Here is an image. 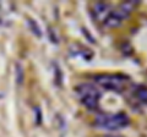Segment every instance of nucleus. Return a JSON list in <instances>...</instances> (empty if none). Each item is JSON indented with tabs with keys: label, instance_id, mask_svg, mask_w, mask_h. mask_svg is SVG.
I'll return each instance as SVG.
<instances>
[{
	"label": "nucleus",
	"instance_id": "1",
	"mask_svg": "<svg viewBox=\"0 0 147 137\" xmlns=\"http://www.w3.org/2000/svg\"><path fill=\"white\" fill-rule=\"evenodd\" d=\"M94 82L103 89L115 93H125L134 87L130 77L123 74H98L94 76Z\"/></svg>",
	"mask_w": 147,
	"mask_h": 137
},
{
	"label": "nucleus",
	"instance_id": "2",
	"mask_svg": "<svg viewBox=\"0 0 147 137\" xmlns=\"http://www.w3.org/2000/svg\"><path fill=\"white\" fill-rule=\"evenodd\" d=\"M93 125L108 131L123 130L130 125V118L125 113H100L94 119Z\"/></svg>",
	"mask_w": 147,
	"mask_h": 137
},
{
	"label": "nucleus",
	"instance_id": "3",
	"mask_svg": "<svg viewBox=\"0 0 147 137\" xmlns=\"http://www.w3.org/2000/svg\"><path fill=\"white\" fill-rule=\"evenodd\" d=\"M80 103L88 110H97L99 108V102L102 98V92L92 83H80L75 87Z\"/></svg>",
	"mask_w": 147,
	"mask_h": 137
},
{
	"label": "nucleus",
	"instance_id": "4",
	"mask_svg": "<svg viewBox=\"0 0 147 137\" xmlns=\"http://www.w3.org/2000/svg\"><path fill=\"white\" fill-rule=\"evenodd\" d=\"M137 5H139V1H124L119 4L117 7H113L110 15L104 22V26L112 27V28L120 26L121 22L130 16V13L135 10Z\"/></svg>",
	"mask_w": 147,
	"mask_h": 137
},
{
	"label": "nucleus",
	"instance_id": "5",
	"mask_svg": "<svg viewBox=\"0 0 147 137\" xmlns=\"http://www.w3.org/2000/svg\"><path fill=\"white\" fill-rule=\"evenodd\" d=\"M113 10V6L110 5L109 3L105 1H99L93 4V7H92V13H93V17L98 22H102L104 25L105 20L108 19V16L110 15V12Z\"/></svg>",
	"mask_w": 147,
	"mask_h": 137
},
{
	"label": "nucleus",
	"instance_id": "6",
	"mask_svg": "<svg viewBox=\"0 0 147 137\" xmlns=\"http://www.w3.org/2000/svg\"><path fill=\"white\" fill-rule=\"evenodd\" d=\"M132 93H134V97L139 100L140 103L147 104V88L142 87V86H134L132 87Z\"/></svg>",
	"mask_w": 147,
	"mask_h": 137
},
{
	"label": "nucleus",
	"instance_id": "7",
	"mask_svg": "<svg viewBox=\"0 0 147 137\" xmlns=\"http://www.w3.org/2000/svg\"><path fill=\"white\" fill-rule=\"evenodd\" d=\"M28 25L32 27V30H33L32 32H33V33H34V28H36V34L38 36V37H39L40 34H42V33H40V28L38 27V25H37V22H36L34 20H31V19H30V20H28Z\"/></svg>",
	"mask_w": 147,
	"mask_h": 137
},
{
	"label": "nucleus",
	"instance_id": "8",
	"mask_svg": "<svg viewBox=\"0 0 147 137\" xmlns=\"http://www.w3.org/2000/svg\"><path fill=\"white\" fill-rule=\"evenodd\" d=\"M103 137H119V136H103Z\"/></svg>",
	"mask_w": 147,
	"mask_h": 137
}]
</instances>
